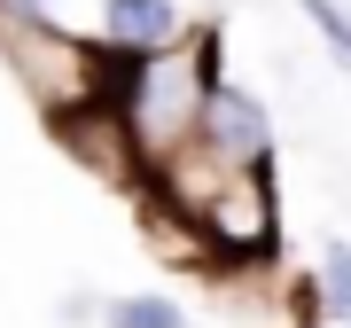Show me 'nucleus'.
<instances>
[{
	"mask_svg": "<svg viewBox=\"0 0 351 328\" xmlns=\"http://www.w3.org/2000/svg\"><path fill=\"white\" fill-rule=\"evenodd\" d=\"M219 47H226V39H219L211 24H195L180 47L141 55V63H117V78H110V117H117V133H125L141 180H149L164 156H180V149L195 141L203 102H211V86L226 78V71H219Z\"/></svg>",
	"mask_w": 351,
	"mask_h": 328,
	"instance_id": "obj_1",
	"label": "nucleus"
},
{
	"mask_svg": "<svg viewBox=\"0 0 351 328\" xmlns=\"http://www.w3.org/2000/svg\"><path fill=\"white\" fill-rule=\"evenodd\" d=\"M0 55H8L16 86L55 126L78 117V110H101L110 102V78H117V55L101 39H86V32H63V24H0Z\"/></svg>",
	"mask_w": 351,
	"mask_h": 328,
	"instance_id": "obj_2",
	"label": "nucleus"
},
{
	"mask_svg": "<svg viewBox=\"0 0 351 328\" xmlns=\"http://www.w3.org/2000/svg\"><path fill=\"white\" fill-rule=\"evenodd\" d=\"M180 219L203 235V258H219V266H265L274 242H281L274 164H265V172H226L219 188H203Z\"/></svg>",
	"mask_w": 351,
	"mask_h": 328,
	"instance_id": "obj_3",
	"label": "nucleus"
},
{
	"mask_svg": "<svg viewBox=\"0 0 351 328\" xmlns=\"http://www.w3.org/2000/svg\"><path fill=\"white\" fill-rule=\"evenodd\" d=\"M188 32H195V24H188L180 0H101V24H94V39L117 55V63L164 55V47H180Z\"/></svg>",
	"mask_w": 351,
	"mask_h": 328,
	"instance_id": "obj_4",
	"label": "nucleus"
},
{
	"mask_svg": "<svg viewBox=\"0 0 351 328\" xmlns=\"http://www.w3.org/2000/svg\"><path fill=\"white\" fill-rule=\"evenodd\" d=\"M101 328H188V313H180V297L164 290H125L101 305Z\"/></svg>",
	"mask_w": 351,
	"mask_h": 328,
	"instance_id": "obj_5",
	"label": "nucleus"
},
{
	"mask_svg": "<svg viewBox=\"0 0 351 328\" xmlns=\"http://www.w3.org/2000/svg\"><path fill=\"white\" fill-rule=\"evenodd\" d=\"M313 290H320V313L336 320V328H351V242L343 235L320 250V281H313Z\"/></svg>",
	"mask_w": 351,
	"mask_h": 328,
	"instance_id": "obj_6",
	"label": "nucleus"
},
{
	"mask_svg": "<svg viewBox=\"0 0 351 328\" xmlns=\"http://www.w3.org/2000/svg\"><path fill=\"white\" fill-rule=\"evenodd\" d=\"M297 8H304V24L320 32V47L351 71V8H343V0H297Z\"/></svg>",
	"mask_w": 351,
	"mask_h": 328,
	"instance_id": "obj_7",
	"label": "nucleus"
},
{
	"mask_svg": "<svg viewBox=\"0 0 351 328\" xmlns=\"http://www.w3.org/2000/svg\"><path fill=\"white\" fill-rule=\"evenodd\" d=\"M0 24H63V0H0ZM78 32V24H63Z\"/></svg>",
	"mask_w": 351,
	"mask_h": 328,
	"instance_id": "obj_8",
	"label": "nucleus"
}]
</instances>
